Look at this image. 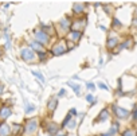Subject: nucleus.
Masks as SVG:
<instances>
[{
	"mask_svg": "<svg viewBox=\"0 0 137 136\" xmlns=\"http://www.w3.org/2000/svg\"><path fill=\"white\" fill-rule=\"evenodd\" d=\"M69 113H70L71 116H73V115H75V116H77V109H74V108H73V109H70Z\"/></svg>",
	"mask_w": 137,
	"mask_h": 136,
	"instance_id": "nucleus-31",
	"label": "nucleus"
},
{
	"mask_svg": "<svg viewBox=\"0 0 137 136\" xmlns=\"http://www.w3.org/2000/svg\"><path fill=\"white\" fill-rule=\"evenodd\" d=\"M20 55L26 62H32L35 60V53L30 49V47H23L20 50Z\"/></svg>",
	"mask_w": 137,
	"mask_h": 136,
	"instance_id": "nucleus-1",
	"label": "nucleus"
},
{
	"mask_svg": "<svg viewBox=\"0 0 137 136\" xmlns=\"http://www.w3.org/2000/svg\"><path fill=\"white\" fill-rule=\"evenodd\" d=\"M14 129H15V133H19V131H20V125H19V124H15Z\"/></svg>",
	"mask_w": 137,
	"mask_h": 136,
	"instance_id": "nucleus-28",
	"label": "nucleus"
},
{
	"mask_svg": "<svg viewBox=\"0 0 137 136\" xmlns=\"http://www.w3.org/2000/svg\"><path fill=\"white\" fill-rule=\"evenodd\" d=\"M130 45H132V39H128L125 43H122L120 47H118V50L117 51H120V50H122V49H126V47H130Z\"/></svg>",
	"mask_w": 137,
	"mask_h": 136,
	"instance_id": "nucleus-17",
	"label": "nucleus"
},
{
	"mask_svg": "<svg viewBox=\"0 0 137 136\" xmlns=\"http://www.w3.org/2000/svg\"><path fill=\"white\" fill-rule=\"evenodd\" d=\"M118 45V38L116 37H112L108 39V42H106V46H108V49H113V47H116Z\"/></svg>",
	"mask_w": 137,
	"mask_h": 136,
	"instance_id": "nucleus-9",
	"label": "nucleus"
},
{
	"mask_svg": "<svg viewBox=\"0 0 137 136\" xmlns=\"http://www.w3.org/2000/svg\"><path fill=\"white\" fill-rule=\"evenodd\" d=\"M81 37H82V32H79V31H71L70 35H69V39L73 40V42H77V40H79Z\"/></svg>",
	"mask_w": 137,
	"mask_h": 136,
	"instance_id": "nucleus-10",
	"label": "nucleus"
},
{
	"mask_svg": "<svg viewBox=\"0 0 137 136\" xmlns=\"http://www.w3.org/2000/svg\"><path fill=\"white\" fill-rule=\"evenodd\" d=\"M65 94H66V90L61 89V90H59V93H58V97H62V96H65Z\"/></svg>",
	"mask_w": 137,
	"mask_h": 136,
	"instance_id": "nucleus-29",
	"label": "nucleus"
},
{
	"mask_svg": "<svg viewBox=\"0 0 137 136\" xmlns=\"http://www.w3.org/2000/svg\"><path fill=\"white\" fill-rule=\"evenodd\" d=\"M112 109H113L114 115L118 117V119H126V117L129 116V112H128L126 109L120 108V106H117L116 104H113V105H112Z\"/></svg>",
	"mask_w": 137,
	"mask_h": 136,
	"instance_id": "nucleus-3",
	"label": "nucleus"
},
{
	"mask_svg": "<svg viewBox=\"0 0 137 136\" xmlns=\"http://www.w3.org/2000/svg\"><path fill=\"white\" fill-rule=\"evenodd\" d=\"M0 55H2V51H0Z\"/></svg>",
	"mask_w": 137,
	"mask_h": 136,
	"instance_id": "nucleus-36",
	"label": "nucleus"
},
{
	"mask_svg": "<svg viewBox=\"0 0 137 136\" xmlns=\"http://www.w3.org/2000/svg\"><path fill=\"white\" fill-rule=\"evenodd\" d=\"M133 24H134V26H137V19H134V20H133Z\"/></svg>",
	"mask_w": 137,
	"mask_h": 136,
	"instance_id": "nucleus-35",
	"label": "nucleus"
},
{
	"mask_svg": "<svg viewBox=\"0 0 137 136\" xmlns=\"http://www.w3.org/2000/svg\"><path fill=\"white\" fill-rule=\"evenodd\" d=\"M47 129H49V132H50V133H57L59 128L57 127V124H50V127L47 128Z\"/></svg>",
	"mask_w": 137,
	"mask_h": 136,
	"instance_id": "nucleus-18",
	"label": "nucleus"
},
{
	"mask_svg": "<svg viewBox=\"0 0 137 136\" xmlns=\"http://www.w3.org/2000/svg\"><path fill=\"white\" fill-rule=\"evenodd\" d=\"M133 120H137V105H134V110H133Z\"/></svg>",
	"mask_w": 137,
	"mask_h": 136,
	"instance_id": "nucleus-26",
	"label": "nucleus"
},
{
	"mask_svg": "<svg viewBox=\"0 0 137 136\" xmlns=\"http://www.w3.org/2000/svg\"><path fill=\"white\" fill-rule=\"evenodd\" d=\"M59 24H61V27L63 28V30H69L70 28V19L69 18H65V19H62L61 22H59Z\"/></svg>",
	"mask_w": 137,
	"mask_h": 136,
	"instance_id": "nucleus-14",
	"label": "nucleus"
},
{
	"mask_svg": "<svg viewBox=\"0 0 137 136\" xmlns=\"http://www.w3.org/2000/svg\"><path fill=\"white\" fill-rule=\"evenodd\" d=\"M86 101H89V103H94V97L92 96V94H87V96H86Z\"/></svg>",
	"mask_w": 137,
	"mask_h": 136,
	"instance_id": "nucleus-25",
	"label": "nucleus"
},
{
	"mask_svg": "<svg viewBox=\"0 0 137 136\" xmlns=\"http://www.w3.org/2000/svg\"><path fill=\"white\" fill-rule=\"evenodd\" d=\"M3 90H4V86H3V85H0V94L3 93Z\"/></svg>",
	"mask_w": 137,
	"mask_h": 136,
	"instance_id": "nucleus-33",
	"label": "nucleus"
},
{
	"mask_svg": "<svg viewBox=\"0 0 137 136\" xmlns=\"http://www.w3.org/2000/svg\"><path fill=\"white\" fill-rule=\"evenodd\" d=\"M86 86H87V89H90V90H93L94 88H96V85H94V84H92V82H89V84H87Z\"/></svg>",
	"mask_w": 137,
	"mask_h": 136,
	"instance_id": "nucleus-27",
	"label": "nucleus"
},
{
	"mask_svg": "<svg viewBox=\"0 0 137 136\" xmlns=\"http://www.w3.org/2000/svg\"><path fill=\"white\" fill-rule=\"evenodd\" d=\"M74 12L75 14H81V12H83V11H85V7H83L82 4H74Z\"/></svg>",
	"mask_w": 137,
	"mask_h": 136,
	"instance_id": "nucleus-16",
	"label": "nucleus"
},
{
	"mask_svg": "<svg viewBox=\"0 0 137 136\" xmlns=\"http://www.w3.org/2000/svg\"><path fill=\"white\" fill-rule=\"evenodd\" d=\"M38 55H39V60H40V61H46L47 54H46L44 51H40V53H38Z\"/></svg>",
	"mask_w": 137,
	"mask_h": 136,
	"instance_id": "nucleus-22",
	"label": "nucleus"
},
{
	"mask_svg": "<svg viewBox=\"0 0 137 136\" xmlns=\"http://www.w3.org/2000/svg\"><path fill=\"white\" fill-rule=\"evenodd\" d=\"M57 136H66V133H58Z\"/></svg>",
	"mask_w": 137,
	"mask_h": 136,
	"instance_id": "nucleus-34",
	"label": "nucleus"
},
{
	"mask_svg": "<svg viewBox=\"0 0 137 136\" xmlns=\"http://www.w3.org/2000/svg\"><path fill=\"white\" fill-rule=\"evenodd\" d=\"M30 49H31V50H36L38 53H40V51H43V46L35 40V42H30Z\"/></svg>",
	"mask_w": 137,
	"mask_h": 136,
	"instance_id": "nucleus-11",
	"label": "nucleus"
},
{
	"mask_svg": "<svg viewBox=\"0 0 137 136\" xmlns=\"http://www.w3.org/2000/svg\"><path fill=\"white\" fill-rule=\"evenodd\" d=\"M86 23H87L86 18H82V19H77V20L73 23V26H70V28H71V31H79V32H82L81 30H82V28H85Z\"/></svg>",
	"mask_w": 137,
	"mask_h": 136,
	"instance_id": "nucleus-4",
	"label": "nucleus"
},
{
	"mask_svg": "<svg viewBox=\"0 0 137 136\" xmlns=\"http://www.w3.org/2000/svg\"><path fill=\"white\" fill-rule=\"evenodd\" d=\"M32 74H34L35 77H38V78H39L42 82H44V81H46V80H44V77H43V74H40L39 72H32Z\"/></svg>",
	"mask_w": 137,
	"mask_h": 136,
	"instance_id": "nucleus-21",
	"label": "nucleus"
},
{
	"mask_svg": "<svg viewBox=\"0 0 137 136\" xmlns=\"http://www.w3.org/2000/svg\"><path fill=\"white\" fill-rule=\"evenodd\" d=\"M36 128H38V121L35 120V119H32V120H30V121L27 123L26 132H27V133H32V132L36 131Z\"/></svg>",
	"mask_w": 137,
	"mask_h": 136,
	"instance_id": "nucleus-6",
	"label": "nucleus"
},
{
	"mask_svg": "<svg viewBox=\"0 0 137 136\" xmlns=\"http://www.w3.org/2000/svg\"><path fill=\"white\" fill-rule=\"evenodd\" d=\"M57 104H58V100H57V98H50V100H49V105H47L49 110H50V112H54L55 108H57Z\"/></svg>",
	"mask_w": 137,
	"mask_h": 136,
	"instance_id": "nucleus-12",
	"label": "nucleus"
},
{
	"mask_svg": "<svg viewBox=\"0 0 137 136\" xmlns=\"http://www.w3.org/2000/svg\"><path fill=\"white\" fill-rule=\"evenodd\" d=\"M35 39H36L38 43H40L42 46H43V45L49 43L50 37H49V34L44 32V31H36V32H35Z\"/></svg>",
	"mask_w": 137,
	"mask_h": 136,
	"instance_id": "nucleus-2",
	"label": "nucleus"
},
{
	"mask_svg": "<svg viewBox=\"0 0 137 136\" xmlns=\"http://www.w3.org/2000/svg\"><path fill=\"white\" fill-rule=\"evenodd\" d=\"M67 85L73 89L77 94H79V92H81V88H79V85L78 84H74V82H67Z\"/></svg>",
	"mask_w": 137,
	"mask_h": 136,
	"instance_id": "nucleus-15",
	"label": "nucleus"
},
{
	"mask_svg": "<svg viewBox=\"0 0 137 136\" xmlns=\"http://www.w3.org/2000/svg\"><path fill=\"white\" fill-rule=\"evenodd\" d=\"M66 50H67V46L65 45V42H59L58 45H55V46L51 49V54H52V55H61V54H63Z\"/></svg>",
	"mask_w": 137,
	"mask_h": 136,
	"instance_id": "nucleus-5",
	"label": "nucleus"
},
{
	"mask_svg": "<svg viewBox=\"0 0 137 136\" xmlns=\"http://www.w3.org/2000/svg\"><path fill=\"white\" fill-rule=\"evenodd\" d=\"M10 115H12V110H11V108H7V106H4V108L0 109V119H2V120L8 119Z\"/></svg>",
	"mask_w": 137,
	"mask_h": 136,
	"instance_id": "nucleus-8",
	"label": "nucleus"
},
{
	"mask_svg": "<svg viewBox=\"0 0 137 136\" xmlns=\"http://www.w3.org/2000/svg\"><path fill=\"white\" fill-rule=\"evenodd\" d=\"M11 135V127L8 124H0V136H10Z\"/></svg>",
	"mask_w": 137,
	"mask_h": 136,
	"instance_id": "nucleus-7",
	"label": "nucleus"
},
{
	"mask_svg": "<svg viewBox=\"0 0 137 136\" xmlns=\"http://www.w3.org/2000/svg\"><path fill=\"white\" fill-rule=\"evenodd\" d=\"M74 127H75V121H70V123H69V128L73 129Z\"/></svg>",
	"mask_w": 137,
	"mask_h": 136,
	"instance_id": "nucleus-30",
	"label": "nucleus"
},
{
	"mask_svg": "<svg viewBox=\"0 0 137 136\" xmlns=\"http://www.w3.org/2000/svg\"><path fill=\"white\" fill-rule=\"evenodd\" d=\"M70 121H71V115L69 113V115L66 116V119H65V120H63V123H62V127L65 128V127H66V125H67V124L70 123Z\"/></svg>",
	"mask_w": 137,
	"mask_h": 136,
	"instance_id": "nucleus-20",
	"label": "nucleus"
},
{
	"mask_svg": "<svg viewBox=\"0 0 137 136\" xmlns=\"http://www.w3.org/2000/svg\"><path fill=\"white\" fill-rule=\"evenodd\" d=\"M122 136H136V132L133 129H126V131H124Z\"/></svg>",
	"mask_w": 137,
	"mask_h": 136,
	"instance_id": "nucleus-19",
	"label": "nucleus"
},
{
	"mask_svg": "<svg viewBox=\"0 0 137 136\" xmlns=\"http://www.w3.org/2000/svg\"><path fill=\"white\" fill-rule=\"evenodd\" d=\"M35 109V106L32 105V106H27V113H28V112H31V110H34Z\"/></svg>",
	"mask_w": 137,
	"mask_h": 136,
	"instance_id": "nucleus-32",
	"label": "nucleus"
},
{
	"mask_svg": "<svg viewBox=\"0 0 137 136\" xmlns=\"http://www.w3.org/2000/svg\"><path fill=\"white\" fill-rule=\"evenodd\" d=\"M113 27H121V22L118 20V19H113Z\"/></svg>",
	"mask_w": 137,
	"mask_h": 136,
	"instance_id": "nucleus-23",
	"label": "nucleus"
},
{
	"mask_svg": "<svg viewBox=\"0 0 137 136\" xmlns=\"http://www.w3.org/2000/svg\"><path fill=\"white\" fill-rule=\"evenodd\" d=\"M98 86L101 88V89H104V90H109V86H108V85H105V84H102V82H99Z\"/></svg>",
	"mask_w": 137,
	"mask_h": 136,
	"instance_id": "nucleus-24",
	"label": "nucleus"
},
{
	"mask_svg": "<svg viewBox=\"0 0 137 136\" xmlns=\"http://www.w3.org/2000/svg\"><path fill=\"white\" fill-rule=\"evenodd\" d=\"M108 117H109V110L108 109H104V110H101L99 116L97 117V121H105Z\"/></svg>",
	"mask_w": 137,
	"mask_h": 136,
	"instance_id": "nucleus-13",
	"label": "nucleus"
}]
</instances>
